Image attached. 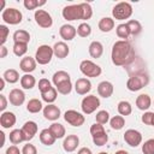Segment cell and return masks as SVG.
Masks as SVG:
<instances>
[{
	"mask_svg": "<svg viewBox=\"0 0 154 154\" xmlns=\"http://www.w3.org/2000/svg\"><path fill=\"white\" fill-rule=\"evenodd\" d=\"M19 67L23 72L30 73L36 69V60L32 57H24L19 63Z\"/></svg>",
	"mask_w": 154,
	"mask_h": 154,
	"instance_id": "cell-21",
	"label": "cell"
},
{
	"mask_svg": "<svg viewBox=\"0 0 154 154\" xmlns=\"http://www.w3.org/2000/svg\"><path fill=\"white\" fill-rule=\"evenodd\" d=\"M43 116L48 120H57L60 117V108L53 103H49L43 108Z\"/></svg>",
	"mask_w": 154,
	"mask_h": 154,
	"instance_id": "cell-17",
	"label": "cell"
},
{
	"mask_svg": "<svg viewBox=\"0 0 154 154\" xmlns=\"http://www.w3.org/2000/svg\"><path fill=\"white\" fill-rule=\"evenodd\" d=\"M117 109H118V113L120 116H129L132 112V107H131V103L129 101H120L118 103Z\"/></svg>",
	"mask_w": 154,
	"mask_h": 154,
	"instance_id": "cell-37",
	"label": "cell"
},
{
	"mask_svg": "<svg viewBox=\"0 0 154 154\" xmlns=\"http://www.w3.org/2000/svg\"><path fill=\"white\" fill-rule=\"evenodd\" d=\"M48 129L51 130V132L53 134V136L55 138H63L65 136V132H66L64 125H61L60 123H53Z\"/></svg>",
	"mask_w": 154,
	"mask_h": 154,
	"instance_id": "cell-31",
	"label": "cell"
},
{
	"mask_svg": "<svg viewBox=\"0 0 154 154\" xmlns=\"http://www.w3.org/2000/svg\"><path fill=\"white\" fill-rule=\"evenodd\" d=\"M57 96H58V90H57L54 87H52L49 90H47V91H45V93L41 94L42 100H43L45 102H47L48 105L52 103V102H54V101L57 100Z\"/></svg>",
	"mask_w": 154,
	"mask_h": 154,
	"instance_id": "cell-32",
	"label": "cell"
},
{
	"mask_svg": "<svg viewBox=\"0 0 154 154\" xmlns=\"http://www.w3.org/2000/svg\"><path fill=\"white\" fill-rule=\"evenodd\" d=\"M2 78H4L6 82L13 84V83H16V82L19 81V73H18V71L14 70V69H8V70H6V71L4 72Z\"/></svg>",
	"mask_w": 154,
	"mask_h": 154,
	"instance_id": "cell-30",
	"label": "cell"
},
{
	"mask_svg": "<svg viewBox=\"0 0 154 154\" xmlns=\"http://www.w3.org/2000/svg\"><path fill=\"white\" fill-rule=\"evenodd\" d=\"M7 107V99L5 95H0V111H5V108Z\"/></svg>",
	"mask_w": 154,
	"mask_h": 154,
	"instance_id": "cell-50",
	"label": "cell"
},
{
	"mask_svg": "<svg viewBox=\"0 0 154 154\" xmlns=\"http://www.w3.org/2000/svg\"><path fill=\"white\" fill-rule=\"evenodd\" d=\"M10 141L12 144H18L23 141H25V137H24V134L22 131V129H14L10 132Z\"/></svg>",
	"mask_w": 154,
	"mask_h": 154,
	"instance_id": "cell-33",
	"label": "cell"
},
{
	"mask_svg": "<svg viewBox=\"0 0 154 154\" xmlns=\"http://www.w3.org/2000/svg\"><path fill=\"white\" fill-rule=\"evenodd\" d=\"M55 89L58 90V93H60V94H63V95H67V94H70L71 90H72V83H71V81L64 82V83L57 85Z\"/></svg>",
	"mask_w": 154,
	"mask_h": 154,
	"instance_id": "cell-41",
	"label": "cell"
},
{
	"mask_svg": "<svg viewBox=\"0 0 154 154\" xmlns=\"http://www.w3.org/2000/svg\"><path fill=\"white\" fill-rule=\"evenodd\" d=\"M116 31H117V36H118L119 38L125 40V41H126V38H129V36H130V30H129V26H128L126 23L119 24V25L117 26Z\"/></svg>",
	"mask_w": 154,
	"mask_h": 154,
	"instance_id": "cell-38",
	"label": "cell"
},
{
	"mask_svg": "<svg viewBox=\"0 0 154 154\" xmlns=\"http://www.w3.org/2000/svg\"><path fill=\"white\" fill-rule=\"evenodd\" d=\"M8 101L12 106H20L23 105V102L25 101V94L23 90L20 89H12L8 94Z\"/></svg>",
	"mask_w": 154,
	"mask_h": 154,
	"instance_id": "cell-13",
	"label": "cell"
},
{
	"mask_svg": "<svg viewBox=\"0 0 154 154\" xmlns=\"http://www.w3.org/2000/svg\"><path fill=\"white\" fill-rule=\"evenodd\" d=\"M149 83V77L146 73H137L131 76L126 82V88L130 91H138Z\"/></svg>",
	"mask_w": 154,
	"mask_h": 154,
	"instance_id": "cell-3",
	"label": "cell"
},
{
	"mask_svg": "<svg viewBox=\"0 0 154 154\" xmlns=\"http://www.w3.org/2000/svg\"><path fill=\"white\" fill-rule=\"evenodd\" d=\"M26 109L30 113H38L42 109V102L38 99H31L26 103Z\"/></svg>",
	"mask_w": 154,
	"mask_h": 154,
	"instance_id": "cell-35",
	"label": "cell"
},
{
	"mask_svg": "<svg viewBox=\"0 0 154 154\" xmlns=\"http://www.w3.org/2000/svg\"><path fill=\"white\" fill-rule=\"evenodd\" d=\"M102 53H103V46H102L101 42H99V41H93V42L89 45V54H90L91 58L97 59V58H100V57L102 55Z\"/></svg>",
	"mask_w": 154,
	"mask_h": 154,
	"instance_id": "cell-24",
	"label": "cell"
},
{
	"mask_svg": "<svg viewBox=\"0 0 154 154\" xmlns=\"http://www.w3.org/2000/svg\"><path fill=\"white\" fill-rule=\"evenodd\" d=\"M34 17H35L36 24H37L38 26H41V28L48 29V28H51L52 24H53L52 16H51L47 11H45V10H36Z\"/></svg>",
	"mask_w": 154,
	"mask_h": 154,
	"instance_id": "cell-10",
	"label": "cell"
},
{
	"mask_svg": "<svg viewBox=\"0 0 154 154\" xmlns=\"http://www.w3.org/2000/svg\"><path fill=\"white\" fill-rule=\"evenodd\" d=\"M52 81H53V84L57 87V85H59V84H61V83H64V82L71 81V77H70V75H69L66 71L60 70V71H57V72L53 75Z\"/></svg>",
	"mask_w": 154,
	"mask_h": 154,
	"instance_id": "cell-26",
	"label": "cell"
},
{
	"mask_svg": "<svg viewBox=\"0 0 154 154\" xmlns=\"http://www.w3.org/2000/svg\"><path fill=\"white\" fill-rule=\"evenodd\" d=\"M91 16H93V10L88 2L70 5L63 8V17L66 20H77V19L87 20L90 19Z\"/></svg>",
	"mask_w": 154,
	"mask_h": 154,
	"instance_id": "cell-2",
	"label": "cell"
},
{
	"mask_svg": "<svg viewBox=\"0 0 154 154\" xmlns=\"http://www.w3.org/2000/svg\"><path fill=\"white\" fill-rule=\"evenodd\" d=\"M152 126H154V117H153V123H152Z\"/></svg>",
	"mask_w": 154,
	"mask_h": 154,
	"instance_id": "cell-56",
	"label": "cell"
},
{
	"mask_svg": "<svg viewBox=\"0 0 154 154\" xmlns=\"http://www.w3.org/2000/svg\"><path fill=\"white\" fill-rule=\"evenodd\" d=\"M22 131L24 134V137H25V141H30L34 138V136L36 135L37 132V124L32 120H29L26 122L23 128H22Z\"/></svg>",
	"mask_w": 154,
	"mask_h": 154,
	"instance_id": "cell-18",
	"label": "cell"
},
{
	"mask_svg": "<svg viewBox=\"0 0 154 154\" xmlns=\"http://www.w3.org/2000/svg\"><path fill=\"white\" fill-rule=\"evenodd\" d=\"M124 141L130 147H137L142 142V135L140 131H137L135 129H129L124 134Z\"/></svg>",
	"mask_w": 154,
	"mask_h": 154,
	"instance_id": "cell-12",
	"label": "cell"
},
{
	"mask_svg": "<svg viewBox=\"0 0 154 154\" xmlns=\"http://www.w3.org/2000/svg\"><path fill=\"white\" fill-rule=\"evenodd\" d=\"M5 154H22V152L19 150V148L17 146H10L7 149H6V153Z\"/></svg>",
	"mask_w": 154,
	"mask_h": 154,
	"instance_id": "cell-49",
	"label": "cell"
},
{
	"mask_svg": "<svg viewBox=\"0 0 154 154\" xmlns=\"http://www.w3.org/2000/svg\"><path fill=\"white\" fill-rule=\"evenodd\" d=\"M13 41L14 42H22V43H29L30 41V34L26 30L19 29L13 32Z\"/></svg>",
	"mask_w": 154,
	"mask_h": 154,
	"instance_id": "cell-28",
	"label": "cell"
},
{
	"mask_svg": "<svg viewBox=\"0 0 154 154\" xmlns=\"http://www.w3.org/2000/svg\"><path fill=\"white\" fill-rule=\"evenodd\" d=\"M75 90L78 95H85L91 90V83L88 78H78L75 83Z\"/></svg>",
	"mask_w": 154,
	"mask_h": 154,
	"instance_id": "cell-15",
	"label": "cell"
},
{
	"mask_svg": "<svg viewBox=\"0 0 154 154\" xmlns=\"http://www.w3.org/2000/svg\"><path fill=\"white\" fill-rule=\"evenodd\" d=\"M13 53L17 57H23L26 51H28V43H22V42H14L13 45Z\"/></svg>",
	"mask_w": 154,
	"mask_h": 154,
	"instance_id": "cell-39",
	"label": "cell"
},
{
	"mask_svg": "<svg viewBox=\"0 0 154 154\" xmlns=\"http://www.w3.org/2000/svg\"><path fill=\"white\" fill-rule=\"evenodd\" d=\"M99 154H108V153H106V152H101V153H99Z\"/></svg>",
	"mask_w": 154,
	"mask_h": 154,
	"instance_id": "cell-55",
	"label": "cell"
},
{
	"mask_svg": "<svg viewBox=\"0 0 154 154\" xmlns=\"http://www.w3.org/2000/svg\"><path fill=\"white\" fill-rule=\"evenodd\" d=\"M142 152L143 154H154V138L147 140L142 144Z\"/></svg>",
	"mask_w": 154,
	"mask_h": 154,
	"instance_id": "cell-43",
	"label": "cell"
},
{
	"mask_svg": "<svg viewBox=\"0 0 154 154\" xmlns=\"http://www.w3.org/2000/svg\"><path fill=\"white\" fill-rule=\"evenodd\" d=\"M113 90H114L113 84L111 82H108V81H102L97 85V93H99V95L101 97H105V99L109 97L113 94Z\"/></svg>",
	"mask_w": 154,
	"mask_h": 154,
	"instance_id": "cell-20",
	"label": "cell"
},
{
	"mask_svg": "<svg viewBox=\"0 0 154 154\" xmlns=\"http://www.w3.org/2000/svg\"><path fill=\"white\" fill-rule=\"evenodd\" d=\"M0 43H1V46H4V43L6 42V40H7V36H8V29H7V26L6 25H4V24H1L0 25Z\"/></svg>",
	"mask_w": 154,
	"mask_h": 154,
	"instance_id": "cell-46",
	"label": "cell"
},
{
	"mask_svg": "<svg viewBox=\"0 0 154 154\" xmlns=\"http://www.w3.org/2000/svg\"><path fill=\"white\" fill-rule=\"evenodd\" d=\"M153 117H154V112H146V113L142 116V122H143L146 125H152V123H153Z\"/></svg>",
	"mask_w": 154,
	"mask_h": 154,
	"instance_id": "cell-48",
	"label": "cell"
},
{
	"mask_svg": "<svg viewBox=\"0 0 154 154\" xmlns=\"http://www.w3.org/2000/svg\"><path fill=\"white\" fill-rule=\"evenodd\" d=\"M111 58H112V63L116 66L129 65L135 59V49L129 41L125 40L117 41L112 47Z\"/></svg>",
	"mask_w": 154,
	"mask_h": 154,
	"instance_id": "cell-1",
	"label": "cell"
},
{
	"mask_svg": "<svg viewBox=\"0 0 154 154\" xmlns=\"http://www.w3.org/2000/svg\"><path fill=\"white\" fill-rule=\"evenodd\" d=\"M95 119H96V123L99 124H106L108 120H109V114L107 111H99L95 116Z\"/></svg>",
	"mask_w": 154,
	"mask_h": 154,
	"instance_id": "cell-44",
	"label": "cell"
},
{
	"mask_svg": "<svg viewBox=\"0 0 154 154\" xmlns=\"http://www.w3.org/2000/svg\"><path fill=\"white\" fill-rule=\"evenodd\" d=\"M90 135H91L93 142L96 146H105L108 141V136H107L102 124H99V123L93 124L90 126Z\"/></svg>",
	"mask_w": 154,
	"mask_h": 154,
	"instance_id": "cell-4",
	"label": "cell"
},
{
	"mask_svg": "<svg viewBox=\"0 0 154 154\" xmlns=\"http://www.w3.org/2000/svg\"><path fill=\"white\" fill-rule=\"evenodd\" d=\"M22 154H37V149H36V147H35L34 144L28 143V144H25V146L23 147Z\"/></svg>",
	"mask_w": 154,
	"mask_h": 154,
	"instance_id": "cell-47",
	"label": "cell"
},
{
	"mask_svg": "<svg viewBox=\"0 0 154 154\" xmlns=\"http://www.w3.org/2000/svg\"><path fill=\"white\" fill-rule=\"evenodd\" d=\"M79 70L87 77H99L102 72L101 67L91 60H82L79 64Z\"/></svg>",
	"mask_w": 154,
	"mask_h": 154,
	"instance_id": "cell-8",
	"label": "cell"
},
{
	"mask_svg": "<svg viewBox=\"0 0 154 154\" xmlns=\"http://www.w3.org/2000/svg\"><path fill=\"white\" fill-rule=\"evenodd\" d=\"M54 55L53 52V47L48 46V45H41L35 54V60L36 63H38L40 65H47L48 63H51L52 58Z\"/></svg>",
	"mask_w": 154,
	"mask_h": 154,
	"instance_id": "cell-6",
	"label": "cell"
},
{
	"mask_svg": "<svg viewBox=\"0 0 154 154\" xmlns=\"http://www.w3.org/2000/svg\"><path fill=\"white\" fill-rule=\"evenodd\" d=\"M77 34L81 37H88L91 34V28L88 23H81L77 28Z\"/></svg>",
	"mask_w": 154,
	"mask_h": 154,
	"instance_id": "cell-40",
	"label": "cell"
},
{
	"mask_svg": "<svg viewBox=\"0 0 154 154\" xmlns=\"http://www.w3.org/2000/svg\"><path fill=\"white\" fill-rule=\"evenodd\" d=\"M76 34H77V29H76L73 25H71V24H64V25H61L60 29H59V35H60V37H61L63 40H65V41H71V40H73L75 36H76Z\"/></svg>",
	"mask_w": 154,
	"mask_h": 154,
	"instance_id": "cell-14",
	"label": "cell"
},
{
	"mask_svg": "<svg viewBox=\"0 0 154 154\" xmlns=\"http://www.w3.org/2000/svg\"><path fill=\"white\" fill-rule=\"evenodd\" d=\"M109 125L113 130H120L125 125V119L123 116H114L113 118L109 119Z\"/></svg>",
	"mask_w": 154,
	"mask_h": 154,
	"instance_id": "cell-36",
	"label": "cell"
},
{
	"mask_svg": "<svg viewBox=\"0 0 154 154\" xmlns=\"http://www.w3.org/2000/svg\"><path fill=\"white\" fill-rule=\"evenodd\" d=\"M114 154H129L126 150H123V149H120V150H117Z\"/></svg>",
	"mask_w": 154,
	"mask_h": 154,
	"instance_id": "cell-54",
	"label": "cell"
},
{
	"mask_svg": "<svg viewBox=\"0 0 154 154\" xmlns=\"http://www.w3.org/2000/svg\"><path fill=\"white\" fill-rule=\"evenodd\" d=\"M5 82H6V81L1 77V79H0V90H2V89L5 88Z\"/></svg>",
	"mask_w": 154,
	"mask_h": 154,
	"instance_id": "cell-53",
	"label": "cell"
},
{
	"mask_svg": "<svg viewBox=\"0 0 154 154\" xmlns=\"http://www.w3.org/2000/svg\"><path fill=\"white\" fill-rule=\"evenodd\" d=\"M77 154H93V153H91V150H90L89 148L83 147V148H81V149L78 150V153H77Z\"/></svg>",
	"mask_w": 154,
	"mask_h": 154,
	"instance_id": "cell-51",
	"label": "cell"
},
{
	"mask_svg": "<svg viewBox=\"0 0 154 154\" xmlns=\"http://www.w3.org/2000/svg\"><path fill=\"white\" fill-rule=\"evenodd\" d=\"M99 106H100V100L95 95L85 96L81 103V108L84 114H91L93 112L96 111V108H99Z\"/></svg>",
	"mask_w": 154,
	"mask_h": 154,
	"instance_id": "cell-9",
	"label": "cell"
},
{
	"mask_svg": "<svg viewBox=\"0 0 154 154\" xmlns=\"http://www.w3.org/2000/svg\"><path fill=\"white\" fill-rule=\"evenodd\" d=\"M126 24H128V26H129L130 35L137 36V35L141 34V31H142V25H141V23H140L138 20H136V19H130Z\"/></svg>",
	"mask_w": 154,
	"mask_h": 154,
	"instance_id": "cell-34",
	"label": "cell"
},
{
	"mask_svg": "<svg viewBox=\"0 0 154 154\" xmlns=\"http://www.w3.org/2000/svg\"><path fill=\"white\" fill-rule=\"evenodd\" d=\"M55 140H57V138L53 136V134L51 132L49 129H43V130L40 132V141H41V143L45 144V146H52V144H54Z\"/></svg>",
	"mask_w": 154,
	"mask_h": 154,
	"instance_id": "cell-25",
	"label": "cell"
},
{
	"mask_svg": "<svg viewBox=\"0 0 154 154\" xmlns=\"http://www.w3.org/2000/svg\"><path fill=\"white\" fill-rule=\"evenodd\" d=\"M0 49H1V53H0V58H5V57L7 55V48H6L5 46H1V47H0Z\"/></svg>",
	"mask_w": 154,
	"mask_h": 154,
	"instance_id": "cell-52",
	"label": "cell"
},
{
	"mask_svg": "<svg viewBox=\"0 0 154 154\" xmlns=\"http://www.w3.org/2000/svg\"><path fill=\"white\" fill-rule=\"evenodd\" d=\"M45 4H46L45 0H42V1H37V0H24V2H23L24 7H25L26 10H35L36 7L42 6V5H45Z\"/></svg>",
	"mask_w": 154,
	"mask_h": 154,
	"instance_id": "cell-42",
	"label": "cell"
},
{
	"mask_svg": "<svg viewBox=\"0 0 154 154\" xmlns=\"http://www.w3.org/2000/svg\"><path fill=\"white\" fill-rule=\"evenodd\" d=\"M53 52H54V55H55L57 58L64 59V58H66V57L69 55L70 49H69V46H67L65 42L60 41V42H57V43L53 46Z\"/></svg>",
	"mask_w": 154,
	"mask_h": 154,
	"instance_id": "cell-22",
	"label": "cell"
},
{
	"mask_svg": "<svg viewBox=\"0 0 154 154\" xmlns=\"http://www.w3.org/2000/svg\"><path fill=\"white\" fill-rule=\"evenodd\" d=\"M1 18L5 23L7 24H11V25H16V24H19L23 19V14L17 8H13V7H8V8H5L2 11V14H1Z\"/></svg>",
	"mask_w": 154,
	"mask_h": 154,
	"instance_id": "cell-7",
	"label": "cell"
},
{
	"mask_svg": "<svg viewBox=\"0 0 154 154\" xmlns=\"http://www.w3.org/2000/svg\"><path fill=\"white\" fill-rule=\"evenodd\" d=\"M17 122V118L13 112H2L0 116V125L4 129H10L12 128Z\"/></svg>",
	"mask_w": 154,
	"mask_h": 154,
	"instance_id": "cell-19",
	"label": "cell"
},
{
	"mask_svg": "<svg viewBox=\"0 0 154 154\" xmlns=\"http://www.w3.org/2000/svg\"><path fill=\"white\" fill-rule=\"evenodd\" d=\"M64 119L65 122H67L70 125L72 126H81L84 124L85 122V118L82 113L75 111V109H69L64 113Z\"/></svg>",
	"mask_w": 154,
	"mask_h": 154,
	"instance_id": "cell-11",
	"label": "cell"
},
{
	"mask_svg": "<svg viewBox=\"0 0 154 154\" xmlns=\"http://www.w3.org/2000/svg\"><path fill=\"white\" fill-rule=\"evenodd\" d=\"M79 143V138L77 135H67L65 138H64V142H63V148L65 152L67 153H71L73 150H76L77 146Z\"/></svg>",
	"mask_w": 154,
	"mask_h": 154,
	"instance_id": "cell-16",
	"label": "cell"
},
{
	"mask_svg": "<svg viewBox=\"0 0 154 154\" xmlns=\"http://www.w3.org/2000/svg\"><path fill=\"white\" fill-rule=\"evenodd\" d=\"M152 105V99L148 94H141L136 99V106L141 111H147Z\"/></svg>",
	"mask_w": 154,
	"mask_h": 154,
	"instance_id": "cell-23",
	"label": "cell"
},
{
	"mask_svg": "<svg viewBox=\"0 0 154 154\" xmlns=\"http://www.w3.org/2000/svg\"><path fill=\"white\" fill-rule=\"evenodd\" d=\"M51 88H52V84H51V82L47 78H41L38 81V89H40V93L41 94L45 93V91H47V90H49Z\"/></svg>",
	"mask_w": 154,
	"mask_h": 154,
	"instance_id": "cell-45",
	"label": "cell"
},
{
	"mask_svg": "<svg viewBox=\"0 0 154 154\" xmlns=\"http://www.w3.org/2000/svg\"><path fill=\"white\" fill-rule=\"evenodd\" d=\"M35 84H36V79H35V77L32 75L25 73V75H23L20 77V85H22V88H24V89H32L35 87Z\"/></svg>",
	"mask_w": 154,
	"mask_h": 154,
	"instance_id": "cell-29",
	"label": "cell"
},
{
	"mask_svg": "<svg viewBox=\"0 0 154 154\" xmlns=\"http://www.w3.org/2000/svg\"><path fill=\"white\" fill-rule=\"evenodd\" d=\"M132 14V6L129 2H118L113 10H112V16L117 20H124L130 18Z\"/></svg>",
	"mask_w": 154,
	"mask_h": 154,
	"instance_id": "cell-5",
	"label": "cell"
},
{
	"mask_svg": "<svg viewBox=\"0 0 154 154\" xmlns=\"http://www.w3.org/2000/svg\"><path fill=\"white\" fill-rule=\"evenodd\" d=\"M114 28V19L109 18V17H103L100 19L99 22V29L102 32H108Z\"/></svg>",
	"mask_w": 154,
	"mask_h": 154,
	"instance_id": "cell-27",
	"label": "cell"
}]
</instances>
